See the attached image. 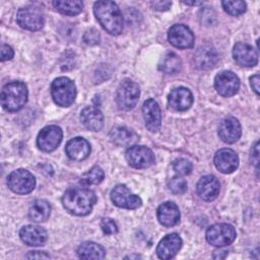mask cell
<instances>
[{"label": "cell", "mask_w": 260, "mask_h": 260, "mask_svg": "<svg viewBox=\"0 0 260 260\" xmlns=\"http://www.w3.org/2000/svg\"><path fill=\"white\" fill-rule=\"evenodd\" d=\"M96 202L94 192L85 187H74L68 189L63 197L64 208L71 214L83 216L88 214Z\"/></svg>", "instance_id": "obj_1"}, {"label": "cell", "mask_w": 260, "mask_h": 260, "mask_svg": "<svg viewBox=\"0 0 260 260\" xmlns=\"http://www.w3.org/2000/svg\"><path fill=\"white\" fill-rule=\"evenodd\" d=\"M93 12L103 28L110 35L118 36L123 30L124 19L118 5L113 1H98Z\"/></svg>", "instance_id": "obj_2"}, {"label": "cell", "mask_w": 260, "mask_h": 260, "mask_svg": "<svg viewBox=\"0 0 260 260\" xmlns=\"http://www.w3.org/2000/svg\"><path fill=\"white\" fill-rule=\"evenodd\" d=\"M27 101V88L20 81L5 84L1 91V105L9 112L20 110Z\"/></svg>", "instance_id": "obj_3"}, {"label": "cell", "mask_w": 260, "mask_h": 260, "mask_svg": "<svg viewBox=\"0 0 260 260\" xmlns=\"http://www.w3.org/2000/svg\"><path fill=\"white\" fill-rule=\"evenodd\" d=\"M51 93L54 102L61 107H69L73 104L76 96L74 82L68 77H58L51 85Z\"/></svg>", "instance_id": "obj_4"}, {"label": "cell", "mask_w": 260, "mask_h": 260, "mask_svg": "<svg viewBox=\"0 0 260 260\" xmlns=\"http://www.w3.org/2000/svg\"><path fill=\"white\" fill-rule=\"evenodd\" d=\"M140 95V89L137 83L132 80L125 79L123 80L116 92V102L120 109L123 110H132L138 103Z\"/></svg>", "instance_id": "obj_5"}, {"label": "cell", "mask_w": 260, "mask_h": 260, "mask_svg": "<svg viewBox=\"0 0 260 260\" xmlns=\"http://www.w3.org/2000/svg\"><path fill=\"white\" fill-rule=\"evenodd\" d=\"M236 239V230L229 223H215L206 231V240L215 247H224Z\"/></svg>", "instance_id": "obj_6"}, {"label": "cell", "mask_w": 260, "mask_h": 260, "mask_svg": "<svg viewBox=\"0 0 260 260\" xmlns=\"http://www.w3.org/2000/svg\"><path fill=\"white\" fill-rule=\"evenodd\" d=\"M9 189L16 194L30 193L36 186V179L31 173L24 169L13 171L7 178Z\"/></svg>", "instance_id": "obj_7"}, {"label": "cell", "mask_w": 260, "mask_h": 260, "mask_svg": "<svg viewBox=\"0 0 260 260\" xmlns=\"http://www.w3.org/2000/svg\"><path fill=\"white\" fill-rule=\"evenodd\" d=\"M111 200L121 208L136 209L141 206L142 201L139 196L133 194L125 185H117L111 191Z\"/></svg>", "instance_id": "obj_8"}, {"label": "cell", "mask_w": 260, "mask_h": 260, "mask_svg": "<svg viewBox=\"0 0 260 260\" xmlns=\"http://www.w3.org/2000/svg\"><path fill=\"white\" fill-rule=\"evenodd\" d=\"M126 159L135 169H145L153 165L155 158L153 152L148 147L134 145L126 151Z\"/></svg>", "instance_id": "obj_9"}, {"label": "cell", "mask_w": 260, "mask_h": 260, "mask_svg": "<svg viewBox=\"0 0 260 260\" xmlns=\"http://www.w3.org/2000/svg\"><path fill=\"white\" fill-rule=\"evenodd\" d=\"M63 132L59 126L50 125L43 128L37 138V143L40 149L44 151L55 150L62 141Z\"/></svg>", "instance_id": "obj_10"}, {"label": "cell", "mask_w": 260, "mask_h": 260, "mask_svg": "<svg viewBox=\"0 0 260 260\" xmlns=\"http://www.w3.org/2000/svg\"><path fill=\"white\" fill-rule=\"evenodd\" d=\"M17 23L24 29L31 31L39 30L44 25V16L40 9L36 7L20 8L16 14Z\"/></svg>", "instance_id": "obj_11"}, {"label": "cell", "mask_w": 260, "mask_h": 260, "mask_svg": "<svg viewBox=\"0 0 260 260\" xmlns=\"http://www.w3.org/2000/svg\"><path fill=\"white\" fill-rule=\"evenodd\" d=\"M214 87L220 95L232 96L239 90L240 79L232 71H222L215 76Z\"/></svg>", "instance_id": "obj_12"}, {"label": "cell", "mask_w": 260, "mask_h": 260, "mask_svg": "<svg viewBox=\"0 0 260 260\" xmlns=\"http://www.w3.org/2000/svg\"><path fill=\"white\" fill-rule=\"evenodd\" d=\"M169 42L179 49H189L194 45V35L191 29L184 24L173 25L168 32Z\"/></svg>", "instance_id": "obj_13"}, {"label": "cell", "mask_w": 260, "mask_h": 260, "mask_svg": "<svg viewBox=\"0 0 260 260\" xmlns=\"http://www.w3.org/2000/svg\"><path fill=\"white\" fill-rule=\"evenodd\" d=\"M218 61V55L211 45L200 46L193 57V62L198 69L208 70L215 66Z\"/></svg>", "instance_id": "obj_14"}, {"label": "cell", "mask_w": 260, "mask_h": 260, "mask_svg": "<svg viewBox=\"0 0 260 260\" xmlns=\"http://www.w3.org/2000/svg\"><path fill=\"white\" fill-rule=\"evenodd\" d=\"M143 118L146 128L151 132H156L161 123V113L158 104L153 99H148L142 106Z\"/></svg>", "instance_id": "obj_15"}, {"label": "cell", "mask_w": 260, "mask_h": 260, "mask_svg": "<svg viewBox=\"0 0 260 260\" xmlns=\"http://www.w3.org/2000/svg\"><path fill=\"white\" fill-rule=\"evenodd\" d=\"M214 165L223 174L233 173L239 166L238 154L230 148L219 149L214 155Z\"/></svg>", "instance_id": "obj_16"}, {"label": "cell", "mask_w": 260, "mask_h": 260, "mask_svg": "<svg viewBox=\"0 0 260 260\" xmlns=\"http://www.w3.org/2000/svg\"><path fill=\"white\" fill-rule=\"evenodd\" d=\"M182 247V239L178 234L166 236L156 247V254L160 259L174 258Z\"/></svg>", "instance_id": "obj_17"}, {"label": "cell", "mask_w": 260, "mask_h": 260, "mask_svg": "<svg viewBox=\"0 0 260 260\" xmlns=\"http://www.w3.org/2000/svg\"><path fill=\"white\" fill-rule=\"evenodd\" d=\"M241 133L240 122L234 117L223 119L218 128V135L225 143H235L241 137Z\"/></svg>", "instance_id": "obj_18"}, {"label": "cell", "mask_w": 260, "mask_h": 260, "mask_svg": "<svg viewBox=\"0 0 260 260\" xmlns=\"http://www.w3.org/2000/svg\"><path fill=\"white\" fill-rule=\"evenodd\" d=\"M236 62L245 67H253L258 63V54L253 47L244 43H237L233 50Z\"/></svg>", "instance_id": "obj_19"}, {"label": "cell", "mask_w": 260, "mask_h": 260, "mask_svg": "<svg viewBox=\"0 0 260 260\" xmlns=\"http://www.w3.org/2000/svg\"><path fill=\"white\" fill-rule=\"evenodd\" d=\"M196 187H197L198 195L203 200L212 201L217 197L219 193L220 184L214 176L207 175L200 178Z\"/></svg>", "instance_id": "obj_20"}, {"label": "cell", "mask_w": 260, "mask_h": 260, "mask_svg": "<svg viewBox=\"0 0 260 260\" xmlns=\"http://www.w3.org/2000/svg\"><path fill=\"white\" fill-rule=\"evenodd\" d=\"M169 106L176 111H186L193 103L192 92L186 87H177L173 89L168 98Z\"/></svg>", "instance_id": "obj_21"}, {"label": "cell", "mask_w": 260, "mask_h": 260, "mask_svg": "<svg viewBox=\"0 0 260 260\" xmlns=\"http://www.w3.org/2000/svg\"><path fill=\"white\" fill-rule=\"evenodd\" d=\"M19 236L24 244L35 247L43 246L48 238V234L43 228L32 224L23 226L19 232Z\"/></svg>", "instance_id": "obj_22"}, {"label": "cell", "mask_w": 260, "mask_h": 260, "mask_svg": "<svg viewBox=\"0 0 260 260\" xmlns=\"http://www.w3.org/2000/svg\"><path fill=\"white\" fill-rule=\"evenodd\" d=\"M65 150L71 159L83 160L90 153V145L84 138L75 137L67 142Z\"/></svg>", "instance_id": "obj_23"}, {"label": "cell", "mask_w": 260, "mask_h": 260, "mask_svg": "<svg viewBox=\"0 0 260 260\" xmlns=\"http://www.w3.org/2000/svg\"><path fill=\"white\" fill-rule=\"evenodd\" d=\"M81 123L91 131H100L104 126V115L95 107H86L80 113Z\"/></svg>", "instance_id": "obj_24"}, {"label": "cell", "mask_w": 260, "mask_h": 260, "mask_svg": "<svg viewBox=\"0 0 260 260\" xmlns=\"http://www.w3.org/2000/svg\"><path fill=\"white\" fill-rule=\"evenodd\" d=\"M157 219L165 226H173L180 220V210L174 202H165L157 208Z\"/></svg>", "instance_id": "obj_25"}, {"label": "cell", "mask_w": 260, "mask_h": 260, "mask_svg": "<svg viewBox=\"0 0 260 260\" xmlns=\"http://www.w3.org/2000/svg\"><path fill=\"white\" fill-rule=\"evenodd\" d=\"M110 139L118 146H130L138 140V135L132 129L118 126L111 130Z\"/></svg>", "instance_id": "obj_26"}, {"label": "cell", "mask_w": 260, "mask_h": 260, "mask_svg": "<svg viewBox=\"0 0 260 260\" xmlns=\"http://www.w3.org/2000/svg\"><path fill=\"white\" fill-rule=\"evenodd\" d=\"M77 255L81 259H103L106 257V250L94 242H84L78 247Z\"/></svg>", "instance_id": "obj_27"}, {"label": "cell", "mask_w": 260, "mask_h": 260, "mask_svg": "<svg viewBox=\"0 0 260 260\" xmlns=\"http://www.w3.org/2000/svg\"><path fill=\"white\" fill-rule=\"evenodd\" d=\"M50 212H51L50 203L44 199H37L29 206L28 215L31 220L36 222H41L48 219V217L50 216Z\"/></svg>", "instance_id": "obj_28"}, {"label": "cell", "mask_w": 260, "mask_h": 260, "mask_svg": "<svg viewBox=\"0 0 260 260\" xmlns=\"http://www.w3.org/2000/svg\"><path fill=\"white\" fill-rule=\"evenodd\" d=\"M158 67L162 72L167 74H175L181 70L182 60L177 54L170 52L161 58Z\"/></svg>", "instance_id": "obj_29"}, {"label": "cell", "mask_w": 260, "mask_h": 260, "mask_svg": "<svg viewBox=\"0 0 260 260\" xmlns=\"http://www.w3.org/2000/svg\"><path fill=\"white\" fill-rule=\"evenodd\" d=\"M54 7L65 15H76L78 14L83 7L81 1H53Z\"/></svg>", "instance_id": "obj_30"}, {"label": "cell", "mask_w": 260, "mask_h": 260, "mask_svg": "<svg viewBox=\"0 0 260 260\" xmlns=\"http://www.w3.org/2000/svg\"><path fill=\"white\" fill-rule=\"evenodd\" d=\"M104 177H105L104 171L100 167L95 166V167L91 168L87 173H85L81 177L80 182L86 186L96 185V184H100L104 180Z\"/></svg>", "instance_id": "obj_31"}, {"label": "cell", "mask_w": 260, "mask_h": 260, "mask_svg": "<svg viewBox=\"0 0 260 260\" xmlns=\"http://www.w3.org/2000/svg\"><path fill=\"white\" fill-rule=\"evenodd\" d=\"M221 5L224 11L233 16H238L246 11V3L244 1H222Z\"/></svg>", "instance_id": "obj_32"}, {"label": "cell", "mask_w": 260, "mask_h": 260, "mask_svg": "<svg viewBox=\"0 0 260 260\" xmlns=\"http://www.w3.org/2000/svg\"><path fill=\"white\" fill-rule=\"evenodd\" d=\"M199 19L202 25H205V26H212L217 22L215 11L209 7H205L200 10Z\"/></svg>", "instance_id": "obj_33"}, {"label": "cell", "mask_w": 260, "mask_h": 260, "mask_svg": "<svg viewBox=\"0 0 260 260\" xmlns=\"http://www.w3.org/2000/svg\"><path fill=\"white\" fill-rule=\"evenodd\" d=\"M168 187L172 193H174L176 195H180V194H183L186 192L187 182L185 179H183L181 177H175V178L171 179V181L168 184Z\"/></svg>", "instance_id": "obj_34"}, {"label": "cell", "mask_w": 260, "mask_h": 260, "mask_svg": "<svg viewBox=\"0 0 260 260\" xmlns=\"http://www.w3.org/2000/svg\"><path fill=\"white\" fill-rule=\"evenodd\" d=\"M192 164L186 158H177L173 162L174 171L181 176L189 175L192 171Z\"/></svg>", "instance_id": "obj_35"}, {"label": "cell", "mask_w": 260, "mask_h": 260, "mask_svg": "<svg viewBox=\"0 0 260 260\" xmlns=\"http://www.w3.org/2000/svg\"><path fill=\"white\" fill-rule=\"evenodd\" d=\"M59 34L67 41L72 42L76 39L77 29L72 23H64L59 27Z\"/></svg>", "instance_id": "obj_36"}, {"label": "cell", "mask_w": 260, "mask_h": 260, "mask_svg": "<svg viewBox=\"0 0 260 260\" xmlns=\"http://www.w3.org/2000/svg\"><path fill=\"white\" fill-rule=\"evenodd\" d=\"M111 74H112L111 67L107 64H102L94 72L95 83H100L107 80L111 76Z\"/></svg>", "instance_id": "obj_37"}, {"label": "cell", "mask_w": 260, "mask_h": 260, "mask_svg": "<svg viewBox=\"0 0 260 260\" xmlns=\"http://www.w3.org/2000/svg\"><path fill=\"white\" fill-rule=\"evenodd\" d=\"M125 18L126 23L130 26V25H135L137 23H139V19L141 18L140 13L134 9V8H127L124 11V16L123 19Z\"/></svg>", "instance_id": "obj_38"}, {"label": "cell", "mask_w": 260, "mask_h": 260, "mask_svg": "<svg viewBox=\"0 0 260 260\" xmlns=\"http://www.w3.org/2000/svg\"><path fill=\"white\" fill-rule=\"evenodd\" d=\"M83 41L84 43L90 46L98 45L100 44V41H101V35L95 28L87 29L83 35Z\"/></svg>", "instance_id": "obj_39"}, {"label": "cell", "mask_w": 260, "mask_h": 260, "mask_svg": "<svg viewBox=\"0 0 260 260\" xmlns=\"http://www.w3.org/2000/svg\"><path fill=\"white\" fill-rule=\"evenodd\" d=\"M101 228H102V231L104 232V234H106V235H114L118 232V226H117L116 222L109 217H105L102 219Z\"/></svg>", "instance_id": "obj_40"}, {"label": "cell", "mask_w": 260, "mask_h": 260, "mask_svg": "<svg viewBox=\"0 0 260 260\" xmlns=\"http://www.w3.org/2000/svg\"><path fill=\"white\" fill-rule=\"evenodd\" d=\"M75 55L72 52H66L61 58V68L62 70H69L75 66Z\"/></svg>", "instance_id": "obj_41"}, {"label": "cell", "mask_w": 260, "mask_h": 260, "mask_svg": "<svg viewBox=\"0 0 260 260\" xmlns=\"http://www.w3.org/2000/svg\"><path fill=\"white\" fill-rule=\"evenodd\" d=\"M13 55H14V52L10 46L5 44L1 45V61L10 60L12 59Z\"/></svg>", "instance_id": "obj_42"}, {"label": "cell", "mask_w": 260, "mask_h": 260, "mask_svg": "<svg viewBox=\"0 0 260 260\" xmlns=\"http://www.w3.org/2000/svg\"><path fill=\"white\" fill-rule=\"evenodd\" d=\"M150 5L153 9L157 11H166L171 7L172 2L171 1H152L150 2Z\"/></svg>", "instance_id": "obj_43"}, {"label": "cell", "mask_w": 260, "mask_h": 260, "mask_svg": "<svg viewBox=\"0 0 260 260\" xmlns=\"http://www.w3.org/2000/svg\"><path fill=\"white\" fill-rule=\"evenodd\" d=\"M251 161L255 166H258V162H259V142L258 141H256L255 145L251 150Z\"/></svg>", "instance_id": "obj_44"}, {"label": "cell", "mask_w": 260, "mask_h": 260, "mask_svg": "<svg viewBox=\"0 0 260 260\" xmlns=\"http://www.w3.org/2000/svg\"><path fill=\"white\" fill-rule=\"evenodd\" d=\"M259 83H260V77L259 74H255L250 77V84L252 89L255 91L257 95H259Z\"/></svg>", "instance_id": "obj_45"}, {"label": "cell", "mask_w": 260, "mask_h": 260, "mask_svg": "<svg viewBox=\"0 0 260 260\" xmlns=\"http://www.w3.org/2000/svg\"><path fill=\"white\" fill-rule=\"evenodd\" d=\"M26 258H32V259H41V258H49L50 256L46 254L45 252L41 251H30L26 256Z\"/></svg>", "instance_id": "obj_46"}, {"label": "cell", "mask_w": 260, "mask_h": 260, "mask_svg": "<svg viewBox=\"0 0 260 260\" xmlns=\"http://www.w3.org/2000/svg\"><path fill=\"white\" fill-rule=\"evenodd\" d=\"M228 255V251H216L214 254H213V258L215 259H222V258H225V256Z\"/></svg>", "instance_id": "obj_47"}, {"label": "cell", "mask_w": 260, "mask_h": 260, "mask_svg": "<svg viewBox=\"0 0 260 260\" xmlns=\"http://www.w3.org/2000/svg\"><path fill=\"white\" fill-rule=\"evenodd\" d=\"M183 3H185V4H187V5H201V4H203V2H196V1H192V2L183 1Z\"/></svg>", "instance_id": "obj_48"}, {"label": "cell", "mask_w": 260, "mask_h": 260, "mask_svg": "<svg viewBox=\"0 0 260 260\" xmlns=\"http://www.w3.org/2000/svg\"><path fill=\"white\" fill-rule=\"evenodd\" d=\"M125 258H139V256H127Z\"/></svg>", "instance_id": "obj_49"}]
</instances>
